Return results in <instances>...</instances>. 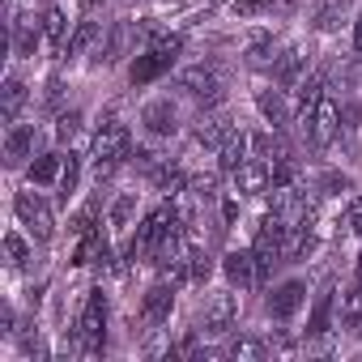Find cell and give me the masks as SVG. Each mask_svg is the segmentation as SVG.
I'll list each match as a JSON object with an SVG mask.
<instances>
[{
	"label": "cell",
	"instance_id": "1",
	"mask_svg": "<svg viewBox=\"0 0 362 362\" xmlns=\"http://www.w3.org/2000/svg\"><path fill=\"white\" fill-rule=\"evenodd\" d=\"M103 349H107V294L90 290V298L81 303V311L73 320V354L98 358Z\"/></svg>",
	"mask_w": 362,
	"mask_h": 362
},
{
	"label": "cell",
	"instance_id": "2",
	"mask_svg": "<svg viewBox=\"0 0 362 362\" xmlns=\"http://www.w3.org/2000/svg\"><path fill=\"white\" fill-rule=\"evenodd\" d=\"M132 153V132L128 124H119L115 115H107L94 132V179L103 184V179H111L119 170V162Z\"/></svg>",
	"mask_w": 362,
	"mask_h": 362
},
{
	"label": "cell",
	"instance_id": "3",
	"mask_svg": "<svg viewBox=\"0 0 362 362\" xmlns=\"http://www.w3.org/2000/svg\"><path fill=\"white\" fill-rule=\"evenodd\" d=\"M13 214H18V222L26 226V235H30L35 243H47V239L56 235V214H52V205L35 192V184H30V192H18Z\"/></svg>",
	"mask_w": 362,
	"mask_h": 362
},
{
	"label": "cell",
	"instance_id": "4",
	"mask_svg": "<svg viewBox=\"0 0 362 362\" xmlns=\"http://www.w3.org/2000/svg\"><path fill=\"white\" fill-rule=\"evenodd\" d=\"M307 281L303 277H286V281H277L273 290H269V298H264V315L269 320H277V324H286V320H294L303 307H307Z\"/></svg>",
	"mask_w": 362,
	"mask_h": 362
},
{
	"label": "cell",
	"instance_id": "5",
	"mask_svg": "<svg viewBox=\"0 0 362 362\" xmlns=\"http://www.w3.org/2000/svg\"><path fill=\"white\" fill-rule=\"evenodd\" d=\"M307 141L315 145V149H328L332 141H337V132H341V107L324 94L320 103H315V111H311V119H307Z\"/></svg>",
	"mask_w": 362,
	"mask_h": 362
},
{
	"label": "cell",
	"instance_id": "6",
	"mask_svg": "<svg viewBox=\"0 0 362 362\" xmlns=\"http://www.w3.org/2000/svg\"><path fill=\"white\" fill-rule=\"evenodd\" d=\"M235 315H239L235 294H205V303H201V332L222 337V332L235 328Z\"/></svg>",
	"mask_w": 362,
	"mask_h": 362
},
{
	"label": "cell",
	"instance_id": "7",
	"mask_svg": "<svg viewBox=\"0 0 362 362\" xmlns=\"http://www.w3.org/2000/svg\"><path fill=\"white\" fill-rule=\"evenodd\" d=\"M170 311H175V286L170 281H153L145 290V298H141V324L162 328L170 320Z\"/></svg>",
	"mask_w": 362,
	"mask_h": 362
},
{
	"label": "cell",
	"instance_id": "8",
	"mask_svg": "<svg viewBox=\"0 0 362 362\" xmlns=\"http://www.w3.org/2000/svg\"><path fill=\"white\" fill-rule=\"evenodd\" d=\"M179 90H184L188 98H197V103H205V107L222 98V81H218V73H214V69H205V64L179 73Z\"/></svg>",
	"mask_w": 362,
	"mask_h": 362
},
{
	"label": "cell",
	"instance_id": "9",
	"mask_svg": "<svg viewBox=\"0 0 362 362\" xmlns=\"http://www.w3.org/2000/svg\"><path fill=\"white\" fill-rule=\"evenodd\" d=\"M230 179H235V192H239V197H260V192L273 188V162H264V158H247Z\"/></svg>",
	"mask_w": 362,
	"mask_h": 362
},
{
	"label": "cell",
	"instance_id": "10",
	"mask_svg": "<svg viewBox=\"0 0 362 362\" xmlns=\"http://www.w3.org/2000/svg\"><path fill=\"white\" fill-rule=\"evenodd\" d=\"M141 128H145L149 136H175V132H179V111H175V103H170V98L145 103V107H141Z\"/></svg>",
	"mask_w": 362,
	"mask_h": 362
},
{
	"label": "cell",
	"instance_id": "11",
	"mask_svg": "<svg viewBox=\"0 0 362 362\" xmlns=\"http://www.w3.org/2000/svg\"><path fill=\"white\" fill-rule=\"evenodd\" d=\"M222 277H226L230 290H252L256 286V252H247V247L226 252L222 256Z\"/></svg>",
	"mask_w": 362,
	"mask_h": 362
},
{
	"label": "cell",
	"instance_id": "12",
	"mask_svg": "<svg viewBox=\"0 0 362 362\" xmlns=\"http://www.w3.org/2000/svg\"><path fill=\"white\" fill-rule=\"evenodd\" d=\"M39 22H43V52L47 56H64V47H69V13L60 5H52Z\"/></svg>",
	"mask_w": 362,
	"mask_h": 362
},
{
	"label": "cell",
	"instance_id": "13",
	"mask_svg": "<svg viewBox=\"0 0 362 362\" xmlns=\"http://www.w3.org/2000/svg\"><path fill=\"white\" fill-rule=\"evenodd\" d=\"M256 107H260V115H264V124L273 132H281L286 124H294V111L286 103V90H260L256 94Z\"/></svg>",
	"mask_w": 362,
	"mask_h": 362
},
{
	"label": "cell",
	"instance_id": "14",
	"mask_svg": "<svg viewBox=\"0 0 362 362\" xmlns=\"http://www.w3.org/2000/svg\"><path fill=\"white\" fill-rule=\"evenodd\" d=\"M9 30H13V56L30 60V56L43 47V22H35V18H13Z\"/></svg>",
	"mask_w": 362,
	"mask_h": 362
},
{
	"label": "cell",
	"instance_id": "15",
	"mask_svg": "<svg viewBox=\"0 0 362 362\" xmlns=\"http://www.w3.org/2000/svg\"><path fill=\"white\" fill-rule=\"evenodd\" d=\"M26 158H35V124H9V132H5V162L22 166Z\"/></svg>",
	"mask_w": 362,
	"mask_h": 362
},
{
	"label": "cell",
	"instance_id": "16",
	"mask_svg": "<svg viewBox=\"0 0 362 362\" xmlns=\"http://www.w3.org/2000/svg\"><path fill=\"white\" fill-rule=\"evenodd\" d=\"M303 69H307V47H290L286 56L273 60V81H277L281 90H294V86L303 81Z\"/></svg>",
	"mask_w": 362,
	"mask_h": 362
},
{
	"label": "cell",
	"instance_id": "17",
	"mask_svg": "<svg viewBox=\"0 0 362 362\" xmlns=\"http://www.w3.org/2000/svg\"><path fill=\"white\" fill-rule=\"evenodd\" d=\"M60 175H64V153H39L30 166H26V179L35 188H52L60 184Z\"/></svg>",
	"mask_w": 362,
	"mask_h": 362
},
{
	"label": "cell",
	"instance_id": "18",
	"mask_svg": "<svg viewBox=\"0 0 362 362\" xmlns=\"http://www.w3.org/2000/svg\"><path fill=\"white\" fill-rule=\"evenodd\" d=\"M94 43H98V52H103V22H77L73 39H69V47H64V60H77V56H86ZM98 52H94V60H98Z\"/></svg>",
	"mask_w": 362,
	"mask_h": 362
},
{
	"label": "cell",
	"instance_id": "19",
	"mask_svg": "<svg viewBox=\"0 0 362 362\" xmlns=\"http://www.w3.org/2000/svg\"><path fill=\"white\" fill-rule=\"evenodd\" d=\"M328 320H332V281H324L320 294H315V307L307 315V337H324L328 332Z\"/></svg>",
	"mask_w": 362,
	"mask_h": 362
},
{
	"label": "cell",
	"instance_id": "20",
	"mask_svg": "<svg viewBox=\"0 0 362 362\" xmlns=\"http://www.w3.org/2000/svg\"><path fill=\"white\" fill-rule=\"evenodd\" d=\"M136 209H141V197H136V192H119V197L111 201V209H107V226H111V230H128L132 218H136Z\"/></svg>",
	"mask_w": 362,
	"mask_h": 362
},
{
	"label": "cell",
	"instance_id": "21",
	"mask_svg": "<svg viewBox=\"0 0 362 362\" xmlns=\"http://www.w3.org/2000/svg\"><path fill=\"white\" fill-rule=\"evenodd\" d=\"M218 158H222V170H230V175H235V170L252 158V149H247V132H230V136L222 141Z\"/></svg>",
	"mask_w": 362,
	"mask_h": 362
},
{
	"label": "cell",
	"instance_id": "22",
	"mask_svg": "<svg viewBox=\"0 0 362 362\" xmlns=\"http://www.w3.org/2000/svg\"><path fill=\"white\" fill-rule=\"evenodd\" d=\"M30 103V90H26V81L18 77V73H9L5 77V119L9 124H18V115H22V107Z\"/></svg>",
	"mask_w": 362,
	"mask_h": 362
},
{
	"label": "cell",
	"instance_id": "23",
	"mask_svg": "<svg viewBox=\"0 0 362 362\" xmlns=\"http://www.w3.org/2000/svg\"><path fill=\"white\" fill-rule=\"evenodd\" d=\"M337 320H341L345 328H358V324H362V281H354V286L341 294V303H337Z\"/></svg>",
	"mask_w": 362,
	"mask_h": 362
},
{
	"label": "cell",
	"instance_id": "24",
	"mask_svg": "<svg viewBox=\"0 0 362 362\" xmlns=\"http://www.w3.org/2000/svg\"><path fill=\"white\" fill-rule=\"evenodd\" d=\"M188 277H192V286H205L209 277H214V256L192 239L188 243Z\"/></svg>",
	"mask_w": 362,
	"mask_h": 362
},
{
	"label": "cell",
	"instance_id": "25",
	"mask_svg": "<svg viewBox=\"0 0 362 362\" xmlns=\"http://www.w3.org/2000/svg\"><path fill=\"white\" fill-rule=\"evenodd\" d=\"M5 256H9V269H26V264L35 260V247H30L18 230H9V235H5Z\"/></svg>",
	"mask_w": 362,
	"mask_h": 362
},
{
	"label": "cell",
	"instance_id": "26",
	"mask_svg": "<svg viewBox=\"0 0 362 362\" xmlns=\"http://www.w3.org/2000/svg\"><path fill=\"white\" fill-rule=\"evenodd\" d=\"M311 26L315 30H337L341 26V0H320L311 9Z\"/></svg>",
	"mask_w": 362,
	"mask_h": 362
},
{
	"label": "cell",
	"instance_id": "27",
	"mask_svg": "<svg viewBox=\"0 0 362 362\" xmlns=\"http://www.w3.org/2000/svg\"><path fill=\"white\" fill-rule=\"evenodd\" d=\"M77 184H81V158H77V153H69V158H64V175H60V201H64V205L73 201Z\"/></svg>",
	"mask_w": 362,
	"mask_h": 362
},
{
	"label": "cell",
	"instance_id": "28",
	"mask_svg": "<svg viewBox=\"0 0 362 362\" xmlns=\"http://www.w3.org/2000/svg\"><path fill=\"white\" fill-rule=\"evenodd\" d=\"M315 188H320V197H345V192H354V179L341 170H324Z\"/></svg>",
	"mask_w": 362,
	"mask_h": 362
},
{
	"label": "cell",
	"instance_id": "29",
	"mask_svg": "<svg viewBox=\"0 0 362 362\" xmlns=\"http://www.w3.org/2000/svg\"><path fill=\"white\" fill-rule=\"evenodd\" d=\"M226 354H230V358H264L269 345H264L260 337H235V341L226 345Z\"/></svg>",
	"mask_w": 362,
	"mask_h": 362
},
{
	"label": "cell",
	"instance_id": "30",
	"mask_svg": "<svg viewBox=\"0 0 362 362\" xmlns=\"http://www.w3.org/2000/svg\"><path fill=\"white\" fill-rule=\"evenodd\" d=\"M81 124H86V115H81L77 107H69V111H60V119H56V136H60V141H73V136L81 132Z\"/></svg>",
	"mask_w": 362,
	"mask_h": 362
},
{
	"label": "cell",
	"instance_id": "31",
	"mask_svg": "<svg viewBox=\"0 0 362 362\" xmlns=\"http://www.w3.org/2000/svg\"><path fill=\"white\" fill-rule=\"evenodd\" d=\"M247 149H252V158L273 162V153H277V136H273V132H252V136H247Z\"/></svg>",
	"mask_w": 362,
	"mask_h": 362
},
{
	"label": "cell",
	"instance_id": "32",
	"mask_svg": "<svg viewBox=\"0 0 362 362\" xmlns=\"http://www.w3.org/2000/svg\"><path fill=\"white\" fill-rule=\"evenodd\" d=\"M354 52L362 56V9H358V22H354Z\"/></svg>",
	"mask_w": 362,
	"mask_h": 362
},
{
	"label": "cell",
	"instance_id": "33",
	"mask_svg": "<svg viewBox=\"0 0 362 362\" xmlns=\"http://www.w3.org/2000/svg\"><path fill=\"white\" fill-rule=\"evenodd\" d=\"M81 5H86V9H98V5H103V0H81Z\"/></svg>",
	"mask_w": 362,
	"mask_h": 362
},
{
	"label": "cell",
	"instance_id": "34",
	"mask_svg": "<svg viewBox=\"0 0 362 362\" xmlns=\"http://www.w3.org/2000/svg\"><path fill=\"white\" fill-rule=\"evenodd\" d=\"M358 332H362V324H358Z\"/></svg>",
	"mask_w": 362,
	"mask_h": 362
}]
</instances>
